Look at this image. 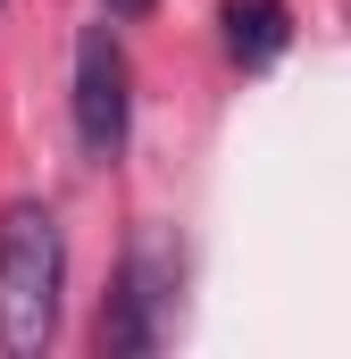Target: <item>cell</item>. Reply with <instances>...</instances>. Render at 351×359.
<instances>
[{"mask_svg": "<svg viewBox=\"0 0 351 359\" xmlns=\"http://www.w3.org/2000/svg\"><path fill=\"white\" fill-rule=\"evenodd\" d=\"M59 292H67V234L42 201L0 209V351L42 359L59 343Z\"/></svg>", "mask_w": 351, "mask_h": 359, "instance_id": "cell-1", "label": "cell"}, {"mask_svg": "<svg viewBox=\"0 0 351 359\" xmlns=\"http://www.w3.org/2000/svg\"><path fill=\"white\" fill-rule=\"evenodd\" d=\"M176 276H184V259L168 251V234H143V243L126 251L117 292H109V309H100V351H109V359H143V351L168 343Z\"/></svg>", "mask_w": 351, "mask_h": 359, "instance_id": "cell-2", "label": "cell"}, {"mask_svg": "<svg viewBox=\"0 0 351 359\" xmlns=\"http://www.w3.org/2000/svg\"><path fill=\"white\" fill-rule=\"evenodd\" d=\"M126 126H134V67H126V42L109 25L76 34V142L84 159H117L126 151Z\"/></svg>", "mask_w": 351, "mask_h": 359, "instance_id": "cell-3", "label": "cell"}, {"mask_svg": "<svg viewBox=\"0 0 351 359\" xmlns=\"http://www.w3.org/2000/svg\"><path fill=\"white\" fill-rule=\"evenodd\" d=\"M284 42H293V17H284V0H226V50H234L243 67L284 59Z\"/></svg>", "mask_w": 351, "mask_h": 359, "instance_id": "cell-4", "label": "cell"}, {"mask_svg": "<svg viewBox=\"0 0 351 359\" xmlns=\"http://www.w3.org/2000/svg\"><path fill=\"white\" fill-rule=\"evenodd\" d=\"M109 8H117V17H134V8H151V0H109Z\"/></svg>", "mask_w": 351, "mask_h": 359, "instance_id": "cell-5", "label": "cell"}]
</instances>
